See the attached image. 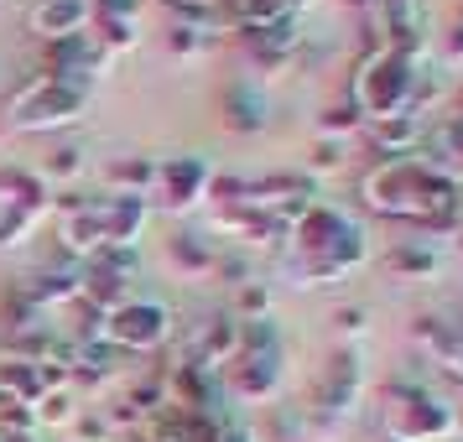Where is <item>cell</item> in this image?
Instances as JSON below:
<instances>
[{
    "label": "cell",
    "instance_id": "7c38bea8",
    "mask_svg": "<svg viewBox=\"0 0 463 442\" xmlns=\"http://www.w3.org/2000/svg\"><path fill=\"white\" fill-rule=\"evenodd\" d=\"M105 177H109V183H130V188L141 193L151 177H156V167H151V162H109Z\"/></svg>",
    "mask_w": 463,
    "mask_h": 442
},
{
    "label": "cell",
    "instance_id": "9c48e42d",
    "mask_svg": "<svg viewBox=\"0 0 463 442\" xmlns=\"http://www.w3.org/2000/svg\"><path fill=\"white\" fill-rule=\"evenodd\" d=\"M203 183V167L198 162H167L162 167V188H167V209H188L193 193Z\"/></svg>",
    "mask_w": 463,
    "mask_h": 442
},
{
    "label": "cell",
    "instance_id": "277c9868",
    "mask_svg": "<svg viewBox=\"0 0 463 442\" xmlns=\"http://www.w3.org/2000/svg\"><path fill=\"white\" fill-rule=\"evenodd\" d=\"M26 26H32V37L43 47L63 42V37H79V32L94 26V0H37Z\"/></svg>",
    "mask_w": 463,
    "mask_h": 442
},
{
    "label": "cell",
    "instance_id": "8992f818",
    "mask_svg": "<svg viewBox=\"0 0 463 442\" xmlns=\"http://www.w3.org/2000/svg\"><path fill=\"white\" fill-rule=\"evenodd\" d=\"M79 287H84L79 266H73V271H37L32 281H22V292L32 296V307L43 317L58 313V307H73V302H79Z\"/></svg>",
    "mask_w": 463,
    "mask_h": 442
},
{
    "label": "cell",
    "instance_id": "52a82bcc",
    "mask_svg": "<svg viewBox=\"0 0 463 442\" xmlns=\"http://www.w3.org/2000/svg\"><path fill=\"white\" fill-rule=\"evenodd\" d=\"M0 396L11 400V406H37L47 396L43 364L37 359H0Z\"/></svg>",
    "mask_w": 463,
    "mask_h": 442
},
{
    "label": "cell",
    "instance_id": "5b68a950",
    "mask_svg": "<svg viewBox=\"0 0 463 442\" xmlns=\"http://www.w3.org/2000/svg\"><path fill=\"white\" fill-rule=\"evenodd\" d=\"M47 203H52V188H47L43 172L22 167V162H0V209L47 213Z\"/></svg>",
    "mask_w": 463,
    "mask_h": 442
},
{
    "label": "cell",
    "instance_id": "ba28073f",
    "mask_svg": "<svg viewBox=\"0 0 463 442\" xmlns=\"http://www.w3.org/2000/svg\"><path fill=\"white\" fill-rule=\"evenodd\" d=\"M32 411H37V432H68V427H73V417H79L84 406H79V390H73V385H63V390H47Z\"/></svg>",
    "mask_w": 463,
    "mask_h": 442
},
{
    "label": "cell",
    "instance_id": "4fadbf2b",
    "mask_svg": "<svg viewBox=\"0 0 463 442\" xmlns=\"http://www.w3.org/2000/svg\"><path fill=\"white\" fill-rule=\"evenodd\" d=\"M68 432H73V442H105L109 437V421H105V411H79V417H73V427H68Z\"/></svg>",
    "mask_w": 463,
    "mask_h": 442
},
{
    "label": "cell",
    "instance_id": "8fae6325",
    "mask_svg": "<svg viewBox=\"0 0 463 442\" xmlns=\"http://www.w3.org/2000/svg\"><path fill=\"white\" fill-rule=\"evenodd\" d=\"M79 172H84V151H79V146H58V151H52V156L43 162L47 188H52V183H73Z\"/></svg>",
    "mask_w": 463,
    "mask_h": 442
},
{
    "label": "cell",
    "instance_id": "5bb4252c",
    "mask_svg": "<svg viewBox=\"0 0 463 442\" xmlns=\"http://www.w3.org/2000/svg\"><path fill=\"white\" fill-rule=\"evenodd\" d=\"M141 0H94V16H120V22H136Z\"/></svg>",
    "mask_w": 463,
    "mask_h": 442
},
{
    "label": "cell",
    "instance_id": "30bf717a",
    "mask_svg": "<svg viewBox=\"0 0 463 442\" xmlns=\"http://www.w3.org/2000/svg\"><path fill=\"white\" fill-rule=\"evenodd\" d=\"M47 213H32V209H0V250H22L26 240H37Z\"/></svg>",
    "mask_w": 463,
    "mask_h": 442
},
{
    "label": "cell",
    "instance_id": "6da1fadb",
    "mask_svg": "<svg viewBox=\"0 0 463 442\" xmlns=\"http://www.w3.org/2000/svg\"><path fill=\"white\" fill-rule=\"evenodd\" d=\"M58 209V240L73 260H89L105 245H126L136 250V240L146 230V198L141 193H52Z\"/></svg>",
    "mask_w": 463,
    "mask_h": 442
},
{
    "label": "cell",
    "instance_id": "7a4b0ae2",
    "mask_svg": "<svg viewBox=\"0 0 463 442\" xmlns=\"http://www.w3.org/2000/svg\"><path fill=\"white\" fill-rule=\"evenodd\" d=\"M84 115H89L84 89L63 84V79H52V73H37V79H26V84L16 89V99L5 109V126L22 130V136H47V130L79 126Z\"/></svg>",
    "mask_w": 463,
    "mask_h": 442
},
{
    "label": "cell",
    "instance_id": "3957f363",
    "mask_svg": "<svg viewBox=\"0 0 463 442\" xmlns=\"http://www.w3.org/2000/svg\"><path fill=\"white\" fill-rule=\"evenodd\" d=\"M167 334H172V317H167V307L151 302V296H130L126 307H115V313L105 317V343H115L120 354L156 349Z\"/></svg>",
    "mask_w": 463,
    "mask_h": 442
}]
</instances>
